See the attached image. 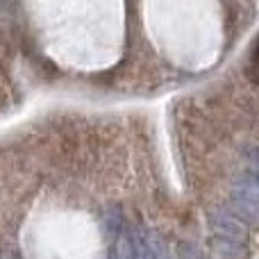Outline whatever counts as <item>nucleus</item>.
<instances>
[{"mask_svg":"<svg viewBox=\"0 0 259 259\" xmlns=\"http://www.w3.org/2000/svg\"><path fill=\"white\" fill-rule=\"evenodd\" d=\"M257 200L259 191L255 173H243L232 187V205L237 209V216L246 221L248 225H255L257 221Z\"/></svg>","mask_w":259,"mask_h":259,"instance_id":"1","label":"nucleus"},{"mask_svg":"<svg viewBox=\"0 0 259 259\" xmlns=\"http://www.w3.org/2000/svg\"><path fill=\"white\" fill-rule=\"evenodd\" d=\"M209 223H211V228H214L216 237H223V239L239 241V243H248L250 225H248L243 219H239L234 211H225V209L211 211Z\"/></svg>","mask_w":259,"mask_h":259,"instance_id":"2","label":"nucleus"},{"mask_svg":"<svg viewBox=\"0 0 259 259\" xmlns=\"http://www.w3.org/2000/svg\"><path fill=\"white\" fill-rule=\"evenodd\" d=\"M211 250H214V255L219 259H246L248 257L246 243L230 241V239H223V237L211 239Z\"/></svg>","mask_w":259,"mask_h":259,"instance_id":"3","label":"nucleus"}]
</instances>
